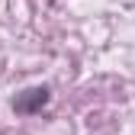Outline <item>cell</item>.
I'll list each match as a JSON object with an SVG mask.
<instances>
[{
    "instance_id": "6da1fadb",
    "label": "cell",
    "mask_w": 135,
    "mask_h": 135,
    "mask_svg": "<svg viewBox=\"0 0 135 135\" xmlns=\"http://www.w3.org/2000/svg\"><path fill=\"white\" fill-rule=\"evenodd\" d=\"M48 100H52V90H48L45 84H42V87H29L23 93H16L13 109L20 113V116H36V113H42L48 106Z\"/></svg>"
}]
</instances>
